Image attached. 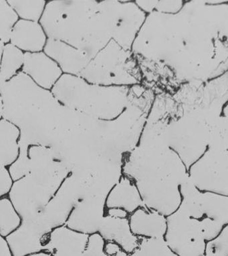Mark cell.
<instances>
[{
	"label": "cell",
	"instance_id": "obj_1",
	"mask_svg": "<svg viewBox=\"0 0 228 256\" xmlns=\"http://www.w3.org/2000/svg\"><path fill=\"white\" fill-rule=\"evenodd\" d=\"M48 38L85 52L99 44L105 25L98 1H50L40 22Z\"/></svg>",
	"mask_w": 228,
	"mask_h": 256
},
{
	"label": "cell",
	"instance_id": "obj_2",
	"mask_svg": "<svg viewBox=\"0 0 228 256\" xmlns=\"http://www.w3.org/2000/svg\"><path fill=\"white\" fill-rule=\"evenodd\" d=\"M141 171L132 178L143 204L167 216L180 208V186L190 174L182 157L174 150L163 148L150 154Z\"/></svg>",
	"mask_w": 228,
	"mask_h": 256
},
{
	"label": "cell",
	"instance_id": "obj_3",
	"mask_svg": "<svg viewBox=\"0 0 228 256\" xmlns=\"http://www.w3.org/2000/svg\"><path fill=\"white\" fill-rule=\"evenodd\" d=\"M130 88L92 84L64 74L50 92L65 108L100 121L111 122L127 110Z\"/></svg>",
	"mask_w": 228,
	"mask_h": 256
},
{
	"label": "cell",
	"instance_id": "obj_4",
	"mask_svg": "<svg viewBox=\"0 0 228 256\" xmlns=\"http://www.w3.org/2000/svg\"><path fill=\"white\" fill-rule=\"evenodd\" d=\"M180 208L201 222L208 242L219 235L228 224V196L202 190L190 175L180 186Z\"/></svg>",
	"mask_w": 228,
	"mask_h": 256
},
{
	"label": "cell",
	"instance_id": "obj_5",
	"mask_svg": "<svg viewBox=\"0 0 228 256\" xmlns=\"http://www.w3.org/2000/svg\"><path fill=\"white\" fill-rule=\"evenodd\" d=\"M167 220L164 239L175 254L178 256H205L208 241L201 222L189 216L180 206Z\"/></svg>",
	"mask_w": 228,
	"mask_h": 256
},
{
	"label": "cell",
	"instance_id": "obj_6",
	"mask_svg": "<svg viewBox=\"0 0 228 256\" xmlns=\"http://www.w3.org/2000/svg\"><path fill=\"white\" fill-rule=\"evenodd\" d=\"M37 86L44 90L51 92L64 72L58 63L44 51L25 53L22 72Z\"/></svg>",
	"mask_w": 228,
	"mask_h": 256
},
{
	"label": "cell",
	"instance_id": "obj_7",
	"mask_svg": "<svg viewBox=\"0 0 228 256\" xmlns=\"http://www.w3.org/2000/svg\"><path fill=\"white\" fill-rule=\"evenodd\" d=\"M44 52L58 63L64 74L78 78H81L90 61L79 49L54 39L48 38Z\"/></svg>",
	"mask_w": 228,
	"mask_h": 256
},
{
	"label": "cell",
	"instance_id": "obj_8",
	"mask_svg": "<svg viewBox=\"0 0 228 256\" xmlns=\"http://www.w3.org/2000/svg\"><path fill=\"white\" fill-rule=\"evenodd\" d=\"M105 212V206L102 208L94 198L82 200L72 208L65 225L88 236L99 233Z\"/></svg>",
	"mask_w": 228,
	"mask_h": 256
},
{
	"label": "cell",
	"instance_id": "obj_9",
	"mask_svg": "<svg viewBox=\"0 0 228 256\" xmlns=\"http://www.w3.org/2000/svg\"><path fill=\"white\" fill-rule=\"evenodd\" d=\"M89 236L74 231L66 225L52 230L47 251L52 256H83Z\"/></svg>",
	"mask_w": 228,
	"mask_h": 256
},
{
	"label": "cell",
	"instance_id": "obj_10",
	"mask_svg": "<svg viewBox=\"0 0 228 256\" xmlns=\"http://www.w3.org/2000/svg\"><path fill=\"white\" fill-rule=\"evenodd\" d=\"M131 232L140 238H164L168 229L167 216L144 206L129 216Z\"/></svg>",
	"mask_w": 228,
	"mask_h": 256
},
{
	"label": "cell",
	"instance_id": "obj_11",
	"mask_svg": "<svg viewBox=\"0 0 228 256\" xmlns=\"http://www.w3.org/2000/svg\"><path fill=\"white\" fill-rule=\"evenodd\" d=\"M48 37L40 22L19 20L13 28L10 43L24 53L43 52Z\"/></svg>",
	"mask_w": 228,
	"mask_h": 256
},
{
	"label": "cell",
	"instance_id": "obj_12",
	"mask_svg": "<svg viewBox=\"0 0 228 256\" xmlns=\"http://www.w3.org/2000/svg\"><path fill=\"white\" fill-rule=\"evenodd\" d=\"M105 206L106 208H123L131 214L144 204L135 181L124 174L107 194Z\"/></svg>",
	"mask_w": 228,
	"mask_h": 256
},
{
	"label": "cell",
	"instance_id": "obj_13",
	"mask_svg": "<svg viewBox=\"0 0 228 256\" xmlns=\"http://www.w3.org/2000/svg\"><path fill=\"white\" fill-rule=\"evenodd\" d=\"M99 233L105 241L115 242L128 254L133 253L141 241V238L131 232L129 218H117L105 216Z\"/></svg>",
	"mask_w": 228,
	"mask_h": 256
},
{
	"label": "cell",
	"instance_id": "obj_14",
	"mask_svg": "<svg viewBox=\"0 0 228 256\" xmlns=\"http://www.w3.org/2000/svg\"><path fill=\"white\" fill-rule=\"evenodd\" d=\"M21 130L6 118L0 120V166L9 167L20 156Z\"/></svg>",
	"mask_w": 228,
	"mask_h": 256
},
{
	"label": "cell",
	"instance_id": "obj_15",
	"mask_svg": "<svg viewBox=\"0 0 228 256\" xmlns=\"http://www.w3.org/2000/svg\"><path fill=\"white\" fill-rule=\"evenodd\" d=\"M25 53L11 43L1 44V84L10 82L22 72Z\"/></svg>",
	"mask_w": 228,
	"mask_h": 256
},
{
	"label": "cell",
	"instance_id": "obj_16",
	"mask_svg": "<svg viewBox=\"0 0 228 256\" xmlns=\"http://www.w3.org/2000/svg\"><path fill=\"white\" fill-rule=\"evenodd\" d=\"M23 218L8 196L0 198V236L6 238L16 232Z\"/></svg>",
	"mask_w": 228,
	"mask_h": 256
},
{
	"label": "cell",
	"instance_id": "obj_17",
	"mask_svg": "<svg viewBox=\"0 0 228 256\" xmlns=\"http://www.w3.org/2000/svg\"><path fill=\"white\" fill-rule=\"evenodd\" d=\"M115 256H178L172 251L164 238H141L139 247L133 253L121 250Z\"/></svg>",
	"mask_w": 228,
	"mask_h": 256
},
{
	"label": "cell",
	"instance_id": "obj_18",
	"mask_svg": "<svg viewBox=\"0 0 228 256\" xmlns=\"http://www.w3.org/2000/svg\"><path fill=\"white\" fill-rule=\"evenodd\" d=\"M20 20L40 22L46 9V0H7Z\"/></svg>",
	"mask_w": 228,
	"mask_h": 256
},
{
	"label": "cell",
	"instance_id": "obj_19",
	"mask_svg": "<svg viewBox=\"0 0 228 256\" xmlns=\"http://www.w3.org/2000/svg\"><path fill=\"white\" fill-rule=\"evenodd\" d=\"M20 20L7 0H0V38L1 44L10 43L13 28Z\"/></svg>",
	"mask_w": 228,
	"mask_h": 256
},
{
	"label": "cell",
	"instance_id": "obj_20",
	"mask_svg": "<svg viewBox=\"0 0 228 256\" xmlns=\"http://www.w3.org/2000/svg\"><path fill=\"white\" fill-rule=\"evenodd\" d=\"M205 256H228V224L206 245Z\"/></svg>",
	"mask_w": 228,
	"mask_h": 256
},
{
	"label": "cell",
	"instance_id": "obj_21",
	"mask_svg": "<svg viewBox=\"0 0 228 256\" xmlns=\"http://www.w3.org/2000/svg\"><path fill=\"white\" fill-rule=\"evenodd\" d=\"M14 183L9 168L0 166V198L9 196Z\"/></svg>",
	"mask_w": 228,
	"mask_h": 256
},
{
	"label": "cell",
	"instance_id": "obj_22",
	"mask_svg": "<svg viewBox=\"0 0 228 256\" xmlns=\"http://www.w3.org/2000/svg\"><path fill=\"white\" fill-rule=\"evenodd\" d=\"M105 216L117 218H128L130 214L123 208H106Z\"/></svg>",
	"mask_w": 228,
	"mask_h": 256
},
{
	"label": "cell",
	"instance_id": "obj_23",
	"mask_svg": "<svg viewBox=\"0 0 228 256\" xmlns=\"http://www.w3.org/2000/svg\"><path fill=\"white\" fill-rule=\"evenodd\" d=\"M0 256H13L5 238L0 236Z\"/></svg>",
	"mask_w": 228,
	"mask_h": 256
},
{
	"label": "cell",
	"instance_id": "obj_24",
	"mask_svg": "<svg viewBox=\"0 0 228 256\" xmlns=\"http://www.w3.org/2000/svg\"><path fill=\"white\" fill-rule=\"evenodd\" d=\"M25 256H52V253L48 251H41L36 252V253H33L29 254Z\"/></svg>",
	"mask_w": 228,
	"mask_h": 256
},
{
	"label": "cell",
	"instance_id": "obj_25",
	"mask_svg": "<svg viewBox=\"0 0 228 256\" xmlns=\"http://www.w3.org/2000/svg\"></svg>",
	"mask_w": 228,
	"mask_h": 256
}]
</instances>
